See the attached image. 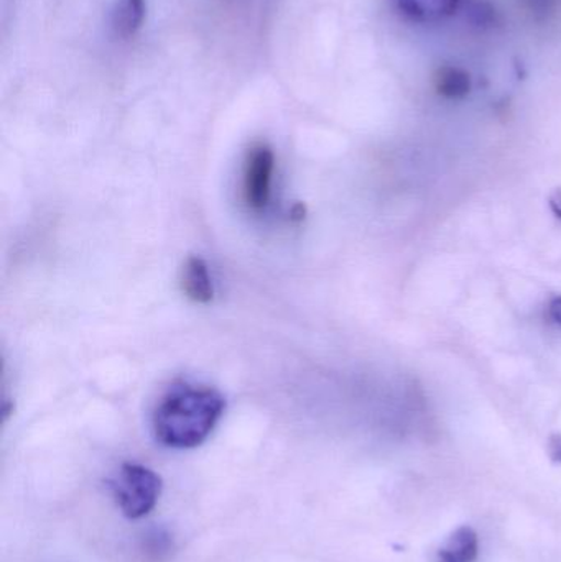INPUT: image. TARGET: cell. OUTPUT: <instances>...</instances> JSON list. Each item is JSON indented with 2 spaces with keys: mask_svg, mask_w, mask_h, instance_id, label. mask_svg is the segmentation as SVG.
Returning a JSON list of instances; mask_svg holds the SVG:
<instances>
[{
  "mask_svg": "<svg viewBox=\"0 0 561 562\" xmlns=\"http://www.w3.org/2000/svg\"><path fill=\"white\" fill-rule=\"evenodd\" d=\"M226 400L211 386L180 383L155 408L154 432L158 442L173 449L203 445L223 418Z\"/></svg>",
  "mask_w": 561,
  "mask_h": 562,
  "instance_id": "1",
  "label": "cell"
},
{
  "mask_svg": "<svg viewBox=\"0 0 561 562\" xmlns=\"http://www.w3.org/2000/svg\"><path fill=\"white\" fill-rule=\"evenodd\" d=\"M112 488L122 514L131 520H141L157 505L161 479L145 465L124 464Z\"/></svg>",
  "mask_w": 561,
  "mask_h": 562,
  "instance_id": "2",
  "label": "cell"
},
{
  "mask_svg": "<svg viewBox=\"0 0 561 562\" xmlns=\"http://www.w3.org/2000/svg\"><path fill=\"white\" fill-rule=\"evenodd\" d=\"M276 155L269 145H254L244 161L243 198L254 213H260L269 206L272 198Z\"/></svg>",
  "mask_w": 561,
  "mask_h": 562,
  "instance_id": "3",
  "label": "cell"
},
{
  "mask_svg": "<svg viewBox=\"0 0 561 562\" xmlns=\"http://www.w3.org/2000/svg\"><path fill=\"white\" fill-rule=\"evenodd\" d=\"M181 286L193 303L207 304L213 301L214 286L206 262L201 257H188L181 272Z\"/></svg>",
  "mask_w": 561,
  "mask_h": 562,
  "instance_id": "4",
  "label": "cell"
},
{
  "mask_svg": "<svg viewBox=\"0 0 561 562\" xmlns=\"http://www.w3.org/2000/svg\"><path fill=\"white\" fill-rule=\"evenodd\" d=\"M461 0H395L399 12L414 22H435L453 15Z\"/></svg>",
  "mask_w": 561,
  "mask_h": 562,
  "instance_id": "5",
  "label": "cell"
},
{
  "mask_svg": "<svg viewBox=\"0 0 561 562\" xmlns=\"http://www.w3.org/2000/svg\"><path fill=\"white\" fill-rule=\"evenodd\" d=\"M480 554V540L471 527H461L438 551L437 562H474Z\"/></svg>",
  "mask_w": 561,
  "mask_h": 562,
  "instance_id": "6",
  "label": "cell"
},
{
  "mask_svg": "<svg viewBox=\"0 0 561 562\" xmlns=\"http://www.w3.org/2000/svg\"><path fill=\"white\" fill-rule=\"evenodd\" d=\"M145 0H119L112 12V30L122 40L132 38L145 19Z\"/></svg>",
  "mask_w": 561,
  "mask_h": 562,
  "instance_id": "7",
  "label": "cell"
},
{
  "mask_svg": "<svg viewBox=\"0 0 561 562\" xmlns=\"http://www.w3.org/2000/svg\"><path fill=\"white\" fill-rule=\"evenodd\" d=\"M435 88L445 99H464L471 91V78L464 69L444 66L435 76Z\"/></svg>",
  "mask_w": 561,
  "mask_h": 562,
  "instance_id": "8",
  "label": "cell"
},
{
  "mask_svg": "<svg viewBox=\"0 0 561 562\" xmlns=\"http://www.w3.org/2000/svg\"><path fill=\"white\" fill-rule=\"evenodd\" d=\"M470 15L476 25H491V23L496 22V10L483 0L471 2Z\"/></svg>",
  "mask_w": 561,
  "mask_h": 562,
  "instance_id": "9",
  "label": "cell"
},
{
  "mask_svg": "<svg viewBox=\"0 0 561 562\" xmlns=\"http://www.w3.org/2000/svg\"><path fill=\"white\" fill-rule=\"evenodd\" d=\"M526 9L532 13L534 19L539 20H549V16L556 12L557 2L559 0H523Z\"/></svg>",
  "mask_w": 561,
  "mask_h": 562,
  "instance_id": "10",
  "label": "cell"
},
{
  "mask_svg": "<svg viewBox=\"0 0 561 562\" xmlns=\"http://www.w3.org/2000/svg\"><path fill=\"white\" fill-rule=\"evenodd\" d=\"M547 316L557 326H561V296L557 294V296L550 297L549 304H547Z\"/></svg>",
  "mask_w": 561,
  "mask_h": 562,
  "instance_id": "11",
  "label": "cell"
},
{
  "mask_svg": "<svg viewBox=\"0 0 561 562\" xmlns=\"http://www.w3.org/2000/svg\"><path fill=\"white\" fill-rule=\"evenodd\" d=\"M550 458L556 464H561V436L556 435L550 438L549 442Z\"/></svg>",
  "mask_w": 561,
  "mask_h": 562,
  "instance_id": "12",
  "label": "cell"
},
{
  "mask_svg": "<svg viewBox=\"0 0 561 562\" xmlns=\"http://www.w3.org/2000/svg\"><path fill=\"white\" fill-rule=\"evenodd\" d=\"M549 206L552 210L553 216L561 221V190L553 191L549 198Z\"/></svg>",
  "mask_w": 561,
  "mask_h": 562,
  "instance_id": "13",
  "label": "cell"
}]
</instances>
